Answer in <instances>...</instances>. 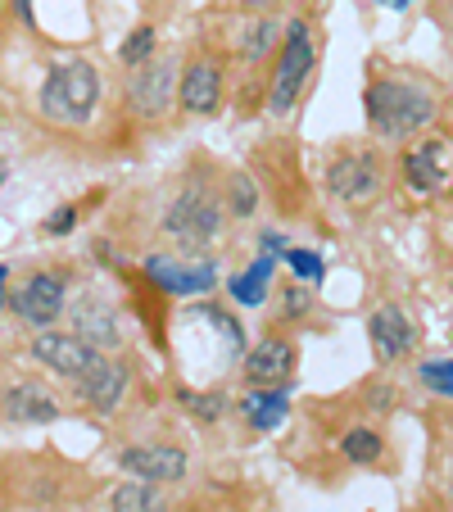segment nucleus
Wrapping results in <instances>:
<instances>
[{
    "label": "nucleus",
    "mask_w": 453,
    "mask_h": 512,
    "mask_svg": "<svg viewBox=\"0 0 453 512\" xmlns=\"http://www.w3.org/2000/svg\"><path fill=\"white\" fill-rule=\"evenodd\" d=\"M435 118V96L413 82H376L367 91V123L386 141H404V136L422 132Z\"/></svg>",
    "instance_id": "f257e3e1"
},
{
    "label": "nucleus",
    "mask_w": 453,
    "mask_h": 512,
    "mask_svg": "<svg viewBox=\"0 0 453 512\" xmlns=\"http://www.w3.org/2000/svg\"><path fill=\"white\" fill-rule=\"evenodd\" d=\"M100 105V73L87 59H68V64L50 68L46 87H41V118L59 127H78L96 114Z\"/></svg>",
    "instance_id": "f03ea898"
},
{
    "label": "nucleus",
    "mask_w": 453,
    "mask_h": 512,
    "mask_svg": "<svg viewBox=\"0 0 453 512\" xmlns=\"http://www.w3.org/2000/svg\"><path fill=\"white\" fill-rule=\"evenodd\" d=\"M313 73V37H309V23L295 19L286 28V46H281V59H277V73H272V91H268V114L286 118L295 109L299 91L309 82Z\"/></svg>",
    "instance_id": "7ed1b4c3"
},
{
    "label": "nucleus",
    "mask_w": 453,
    "mask_h": 512,
    "mask_svg": "<svg viewBox=\"0 0 453 512\" xmlns=\"http://www.w3.org/2000/svg\"><path fill=\"white\" fill-rule=\"evenodd\" d=\"M164 232L182 245H209L222 232V204L204 186H186L164 213Z\"/></svg>",
    "instance_id": "20e7f679"
},
{
    "label": "nucleus",
    "mask_w": 453,
    "mask_h": 512,
    "mask_svg": "<svg viewBox=\"0 0 453 512\" xmlns=\"http://www.w3.org/2000/svg\"><path fill=\"white\" fill-rule=\"evenodd\" d=\"M404 177L413 191L431 195L440 191V186H449L453 177V136H426V141L408 145V155H404Z\"/></svg>",
    "instance_id": "39448f33"
},
{
    "label": "nucleus",
    "mask_w": 453,
    "mask_h": 512,
    "mask_svg": "<svg viewBox=\"0 0 453 512\" xmlns=\"http://www.w3.org/2000/svg\"><path fill=\"white\" fill-rule=\"evenodd\" d=\"M32 358H37L41 368H50L55 377H82V372L91 368L100 358L96 345H87L82 336H73V331H41L37 340H32Z\"/></svg>",
    "instance_id": "423d86ee"
},
{
    "label": "nucleus",
    "mask_w": 453,
    "mask_h": 512,
    "mask_svg": "<svg viewBox=\"0 0 453 512\" xmlns=\"http://www.w3.org/2000/svg\"><path fill=\"white\" fill-rule=\"evenodd\" d=\"M73 390H78L82 408H91V413L109 417L118 404H123V395H127V368L118 363V358L100 354L96 363L82 372V377H73Z\"/></svg>",
    "instance_id": "0eeeda50"
},
{
    "label": "nucleus",
    "mask_w": 453,
    "mask_h": 512,
    "mask_svg": "<svg viewBox=\"0 0 453 512\" xmlns=\"http://www.w3.org/2000/svg\"><path fill=\"white\" fill-rule=\"evenodd\" d=\"M145 277L168 295H204L218 286V268L213 263H186L182 254H155L145 259Z\"/></svg>",
    "instance_id": "6e6552de"
},
{
    "label": "nucleus",
    "mask_w": 453,
    "mask_h": 512,
    "mask_svg": "<svg viewBox=\"0 0 453 512\" xmlns=\"http://www.w3.org/2000/svg\"><path fill=\"white\" fill-rule=\"evenodd\" d=\"M10 309L19 313V322H28V327H50V322L64 313V281H59L55 272H37V277H28L10 295Z\"/></svg>",
    "instance_id": "1a4fd4ad"
},
{
    "label": "nucleus",
    "mask_w": 453,
    "mask_h": 512,
    "mask_svg": "<svg viewBox=\"0 0 453 512\" xmlns=\"http://www.w3.org/2000/svg\"><path fill=\"white\" fill-rule=\"evenodd\" d=\"M118 467H123L132 481L164 485V481H182L191 463H186V454L177 445H132L118 454Z\"/></svg>",
    "instance_id": "9d476101"
},
{
    "label": "nucleus",
    "mask_w": 453,
    "mask_h": 512,
    "mask_svg": "<svg viewBox=\"0 0 453 512\" xmlns=\"http://www.w3.org/2000/svg\"><path fill=\"white\" fill-rule=\"evenodd\" d=\"M367 340L376 349V363H399L404 354H413L417 345V331H413V318H408L399 304H381L367 322Z\"/></svg>",
    "instance_id": "9b49d317"
},
{
    "label": "nucleus",
    "mask_w": 453,
    "mask_h": 512,
    "mask_svg": "<svg viewBox=\"0 0 453 512\" xmlns=\"http://www.w3.org/2000/svg\"><path fill=\"white\" fill-rule=\"evenodd\" d=\"M173 73H177L173 59L141 64L132 73V82H127V105H132L136 114H145V118H159L168 109V100H173Z\"/></svg>",
    "instance_id": "f8f14e48"
},
{
    "label": "nucleus",
    "mask_w": 453,
    "mask_h": 512,
    "mask_svg": "<svg viewBox=\"0 0 453 512\" xmlns=\"http://www.w3.org/2000/svg\"><path fill=\"white\" fill-rule=\"evenodd\" d=\"M376 186H381V168H376L372 155H345L327 168V191L345 204L372 200Z\"/></svg>",
    "instance_id": "ddd939ff"
},
{
    "label": "nucleus",
    "mask_w": 453,
    "mask_h": 512,
    "mask_svg": "<svg viewBox=\"0 0 453 512\" xmlns=\"http://www.w3.org/2000/svg\"><path fill=\"white\" fill-rule=\"evenodd\" d=\"M290 372H295V349L277 336L259 340V345L245 354V377H250V386H286Z\"/></svg>",
    "instance_id": "4468645a"
},
{
    "label": "nucleus",
    "mask_w": 453,
    "mask_h": 512,
    "mask_svg": "<svg viewBox=\"0 0 453 512\" xmlns=\"http://www.w3.org/2000/svg\"><path fill=\"white\" fill-rule=\"evenodd\" d=\"M182 109L186 114H218L222 105V73L218 64H209V59H200V64H191L182 73Z\"/></svg>",
    "instance_id": "2eb2a0df"
},
{
    "label": "nucleus",
    "mask_w": 453,
    "mask_h": 512,
    "mask_svg": "<svg viewBox=\"0 0 453 512\" xmlns=\"http://www.w3.org/2000/svg\"><path fill=\"white\" fill-rule=\"evenodd\" d=\"M73 336H82L96 349H109V345H118V318L109 313L105 300L87 295V300L73 304Z\"/></svg>",
    "instance_id": "dca6fc26"
},
{
    "label": "nucleus",
    "mask_w": 453,
    "mask_h": 512,
    "mask_svg": "<svg viewBox=\"0 0 453 512\" xmlns=\"http://www.w3.org/2000/svg\"><path fill=\"white\" fill-rule=\"evenodd\" d=\"M245 417H250L254 431H277L290 413V390L281 386H250V395L241 399Z\"/></svg>",
    "instance_id": "f3484780"
},
{
    "label": "nucleus",
    "mask_w": 453,
    "mask_h": 512,
    "mask_svg": "<svg viewBox=\"0 0 453 512\" xmlns=\"http://www.w3.org/2000/svg\"><path fill=\"white\" fill-rule=\"evenodd\" d=\"M5 417H10V422H28V426L32 422H55L59 404H55V395H50V390L23 381V386H14L10 395H5Z\"/></svg>",
    "instance_id": "a211bd4d"
},
{
    "label": "nucleus",
    "mask_w": 453,
    "mask_h": 512,
    "mask_svg": "<svg viewBox=\"0 0 453 512\" xmlns=\"http://www.w3.org/2000/svg\"><path fill=\"white\" fill-rule=\"evenodd\" d=\"M268 277H272V254H263V259L250 263L241 277H232V300L236 304H263L268 300Z\"/></svg>",
    "instance_id": "6ab92c4d"
},
{
    "label": "nucleus",
    "mask_w": 453,
    "mask_h": 512,
    "mask_svg": "<svg viewBox=\"0 0 453 512\" xmlns=\"http://www.w3.org/2000/svg\"><path fill=\"white\" fill-rule=\"evenodd\" d=\"M109 508L114 512H168V503L155 494V485L132 481V485H118V490L109 494Z\"/></svg>",
    "instance_id": "aec40b11"
},
{
    "label": "nucleus",
    "mask_w": 453,
    "mask_h": 512,
    "mask_svg": "<svg viewBox=\"0 0 453 512\" xmlns=\"http://www.w3.org/2000/svg\"><path fill=\"white\" fill-rule=\"evenodd\" d=\"M177 404L186 408V413H195L200 422H218L222 413H227V395L222 390H195V386H177Z\"/></svg>",
    "instance_id": "412c9836"
},
{
    "label": "nucleus",
    "mask_w": 453,
    "mask_h": 512,
    "mask_svg": "<svg viewBox=\"0 0 453 512\" xmlns=\"http://www.w3.org/2000/svg\"><path fill=\"white\" fill-rule=\"evenodd\" d=\"M340 449H345L349 463H376V458H381V435H376L372 426H354V431H345Z\"/></svg>",
    "instance_id": "4be33fe9"
},
{
    "label": "nucleus",
    "mask_w": 453,
    "mask_h": 512,
    "mask_svg": "<svg viewBox=\"0 0 453 512\" xmlns=\"http://www.w3.org/2000/svg\"><path fill=\"white\" fill-rule=\"evenodd\" d=\"M123 64H132V68H141V64H150V55H155V28H136L132 37L123 41Z\"/></svg>",
    "instance_id": "5701e85b"
},
{
    "label": "nucleus",
    "mask_w": 453,
    "mask_h": 512,
    "mask_svg": "<svg viewBox=\"0 0 453 512\" xmlns=\"http://www.w3.org/2000/svg\"><path fill=\"white\" fill-rule=\"evenodd\" d=\"M417 377H422V386H431L435 395H453V358H431V363L417 368Z\"/></svg>",
    "instance_id": "b1692460"
},
{
    "label": "nucleus",
    "mask_w": 453,
    "mask_h": 512,
    "mask_svg": "<svg viewBox=\"0 0 453 512\" xmlns=\"http://www.w3.org/2000/svg\"><path fill=\"white\" fill-rule=\"evenodd\" d=\"M281 259L290 263V272H295L299 281H322V272H327V268H322V259H318L313 250H286Z\"/></svg>",
    "instance_id": "393cba45"
},
{
    "label": "nucleus",
    "mask_w": 453,
    "mask_h": 512,
    "mask_svg": "<svg viewBox=\"0 0 453 512\" xmlns=\"http://www.w3.org/2000/svg\"><path fill=\"white\" fill-rule=\"evenodd\" d=\"M277 23H272V19H263V23H254V28L250 32H245V41H241V50H245V55H254V59H259L263 55V50H268L272 46V41H277Z\"/></svg>",
    "instance_id": "a878e982"
},
{
    "label": "nucleus",
    "mask_w": 453,
    "mask_h": 512,
    "mask_svg": "<svg viewBox=\"0 0 453 512\" xmlns=\"http://www.w3.org/2000/svg\"><path fill=\"white\" fill-rule=\"evenodd\" d=\"M232 204H236V213H241V218H250V213H254L259 191H254L250 177H232Z\"/></svg>",
    "instance_id": "bb28decb"
},
{
    "label": "nucleus",
    "mask_w": 453,
    "mask_h": 512,
    "mask_svg": "<svg viewBox=\"0 0 453 512\" xmlns=\"http://www.w3.org/2000/svg\"><path fill=\"white\" fill-rule=\"evenodd\" d=\"M73 227H78V209H55L46 218V232L50 236H64V232H73Z\"/></svg>",
    "instance_id": "cd10ccee"
},
{
    "label": "nucleus",
    "mask_w": 453,
    "mask_h": 512,
    "mask_svg": "<svg viewBox=\"0 0 453 512\" xmlns=\"http://www.w3.org/2000/svg\"><path fill=\"white\" fill-rule=\"evenodd\" d=\"M304 309H309V290L290 286V290H286V313H290V318H299Z\"/></svg>",
    "instance_id": "c85d7f7f"
},
{
    "label": "nucleus",
    "mask_w": 453,
    "mask_h": 512,
    "mask_svg": "<svg viewBox=\"0 0 453 512\" xmlns=\"http://www.w3.org/2000/svg\"><path fill=\"white\" fill-rule=\"evenodd\" d=\"M263 250H281V254H286V250H290V245H286V241H281V236H277V232H263Z\"/></svg>",
    "instance_id": "c756f323"
},
{
    "label": "nucleus",
    "mask_w": 453,
    "mask_h": 512,
    "mask_svg": "<svg viewBox=\"0 0 453 512\" xmlns=\"http://www.w3.org/2000/svg\"><path fill=\"white\" fill-rule=\"evenodd\" d=\"M5 281H10V268L0 263V309H5Z\"/></svg>",
    "instance_id": "7c9ffc66"
},
{
    "label": "nucleus",
    "mask_w": 453,
    "mask_h": 512,
    "mask_svg": "<svg viewBox=\"0 0 453 512\" xmlns=\"http://www.w3.org/2000/svg\"><path fill=\"white\" fill-rule=\"evenodd\" d=\"M386 10H404V5H413V0H381Z\"/></svg>",
    "instance_id": "2f4dec72"
},
{
    "label": "nucleus",
    "mask_w": 453,
    "mask_h": 512,
    "mask_svg": "<svg viewBox=\"0 0 453 512\" xmlns=\"http://www.w3.org/2000/svg\"><path fill=\"white\" fill-rule=\"evenodd\" d=\"M5 177H10V168H5V159H0V186H5Z\"/></svg>",
    "instance_id": "473e14b6"
}]
</instances>
